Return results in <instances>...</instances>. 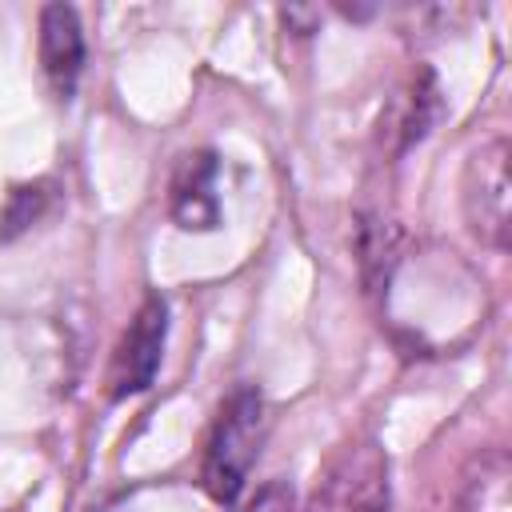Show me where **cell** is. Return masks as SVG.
Wrapping results in <instances>:
<instances>
[{
  "mask_svg": "<svg viewBox=\"0 0 512 512\" xmlns=\"http://www.w3.org/2000/svg\"><path fill=\"white\" fill-rule=\"evenodd\" d=\"M268 436V404L260 396L256 384H240L224 404L220 416L208 432L204 444V464H200V480L208 488L212 500L232 504L264 448Z\"/></svg>",
  "mask_w": 512,
  "mask_h": 512,
  "instance_id": "obj_1",
  "label": "cell"
},
{
  "mask_svg": "<svg viewBox=\"0 0 512 512\" xmlns=\"http://www.w3.org/2000/svg\"><path fill=\"white\" fill-rule=\"evenodd\" d=\"M508 164H512V144L504 136H492L468 152L464 180H460L464 224L492 252H504L512 240V172H508Z\"/></svg>",
  "mask_w": 512,
  "mask_h": 512,
  "instance_id": "obj_2",
  "label": "cell"
},
{
  "mask_svg": "<svg viewBox=\"0 0 512 512\" xmlns=\"http://www.w3.org/2000/svg\"><path fill=\"white\" fill-rule=\"evenodd\" d=\"M308 512H392L384 448L376 440L348 444L324 472L320 488L312 492Z\"/></svg>",
  "mask_w": 512,
  "mask_h": 512,
  "instance_id": "obj_3",
  "label": "cell"
},
{
  "mask_svg": "<svg viewBox=\"0 0 512 512\" xmlns=\"http://www.w3.org/2000/svg\"><path fill=\"white\" fill-rule=\"evenodd\" d=\"M164 336H168V304L160 296H148L136 308L128 332L120 336V344L112 352V364H108V396L112 400L136 396L156 380V368L164 356Z\"/></svg>",
  "mask_w": 512,
  "mask_h": 512,
  "instance_id": "obj_4",
  "label": "cell"
},
{
  "mask_svg": "<svg viewBox=\"0 0 512 512\" xmlns=\"http://www.w3.org/2000/svg\"><path fill=\"white\" fill-rule=\"evenodd\" d=\"M40 68L56 100H68L76 92V80L84 72V28L72 4L40 8Z\"/></svg>",
  "mask_w": 512,
  "mask_h": 512,
  "instance_id": "obj_5",
  "label": "cell"
},
{
  "mask_svg": "<svg viewBox=\"0 0 512 512\" xmlns=\"http://www.w3.org/2000/svg\"><path fill=\"white\" fill-rule=\"evenodd\" d=\"M216 156L188 152L172 172L168 212L184 232H212L220 224V196H216Z\"/></svg>",
  "mask_w": 512,
  "mask_h": 512,
  "instance_id": "obj_6",
  "label": "cell"
},
{
  "mask_svg": "<svg viewBox=\"0 0 512 512\" xmlns=\"http://www.w3.org/2000/svg\"><path fill=\"white\" fill-rule=\"evenodd\" d=\"M456 512H512V456L500 444L480 448L464 464Z\"/></svg>",
  "mask_w": 512,
  "mask_h": 512,
  "instance_id": "obj_7",
  "label": "cell"
},
{
  "mask_svg": "<svg viewBox=\"0 0 512 512\" xmlns=\"http://www.w3.org/2000/svg\"><path fill=\"white\" fill-rule=\"evenodd\" d=\"M436 112H440L436 80H432V72H420L408 84V92L400 96V108H396V128H392L396 132V152H408L416 140H424Z\"/></svg>",
  "mask_w": 512,
  "mask_h": 512,
  "instance_id": "obj_8",
  "label": "cell"
},
{
  "mask_svg": "<svg viewBox=\"0 0 512 512\" xmlns=\"http://www.w3.org/2000/svg\"><path fill=\"white\" fill-rule=\"evenodd\" d=\"M52 204V184L36 180V184H20L8 192L4 208H0V240H16L20 232H28Z\"/></svg>",
  "mask_w": 512,
  "mask_h": 512,
  "instance_id": "obj_9",
  "label": "cell"
},
{
  "mask_svg": "<svg viewBox=\"0 0 512 512\" xmlns=\"http://www.w3.org/2000/svg\"><path fill=\"white\" fill-rule=\"evenodd\" d=\"M240 512H296V492H292L288 480L276 476V480L260 484V488L248 496V504H244Z\"/></svg>",
  "mask_w": 512,
  "mask_h": 512,
  "instance_id": "obj_10",
  "label": "cell"
},
{
  "mask_svg": "<svg viewBox=\"0 0 512 512\" xmlns=\"http://www.w3.org/2000/svg\"><path fill=\"white\" fill-rule=\"evenodd\" d=\"M280 16H284V24H300V32H296V36H308V32H316V20H320L312 8H284Z\"/></svg>",
  "mask_w": 512,
  "mask_h": 512,
  "instance_id": "obj_11",
  "label": "cell"
}]
</instances>
